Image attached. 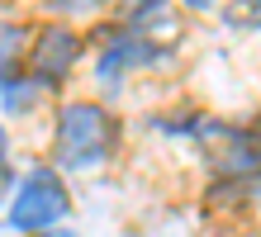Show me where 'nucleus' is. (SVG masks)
<instances>
[{"instance_id": "f257e3e1", "label": "nucleus", "mask_w": 261, "mask_h": 237, "mask_svg": "<svg viewBox=\"0 0 261 237\" xmlns=\"http://www.w3.org/2000/svg\"><path fill=\"white\" fill-rule=\"evenodd\" d=\"M114 119L110 109L95 100H67L57 109V128H53V156L62 171H90L100 166L114 147Z\"/></svg>"}, {"instance_id": "f03ea898", "label": "nucleus", "mask_w": 261, "mask_h": 237, "mask_svg": "<svg viewBox=\"0 0 261 237\" xmlns=\"http://www.w3.org/2000/svg\"><path fill=\"white\" fill-rule=\"evenodd\" d=\"M67 185L57 180V171L53 166H38V171H29L24 185L14 190V199H10V228L14 232H48L57 228V218L67 214Z\"/></svg>"}, {"instance_id": "7ed1b4c3", "label": "nucleus", "mask_w": 261, "mask_h": 237, "mask_svg": "<svg viewBox=\"0 0 261 237\" xmlns=\"http://www.w3.org/2000/svg\"><path fill=\"white\" fill-rule=\"evenodd\" d=\"M81 57V38L67 24H48L34 43V57H29V71H34V86H57L71 71V62Z\"/></svg>"}, {"instance_id": "20e7f679", "label": "nucleus", "mask_w": 261, "mask_h": 237, "mask_svg": "<svg viewBox=\"0 0 261 237\" xmlns=\"http://www.w3.org/2000/svg\"><path fill=\"white\" fill-rule=\"evenodd\" d=\"M157 57H162V47L147 34H119L114 43L100 47V81L114 90L119 76H124V67H143V62H157Z\"/></svg>"}, {"instance_id": "39448f33", "label": "nucleus", "mask_w": 261, "mask_h": 237, "mask_svg": "<svg viewBox=\"0 0 261 237\" xmlns=\"http://www.w3.org/2000/svg\"><path fill=\"white\" fill-rule=\"evenodd\" d=\"M34 104V90H29L24 76H5V114H14V109H29Z\"/></svg>"}, {"instance_id": "423d86ee", "label": "nucleus", "mask_w": 261, "mask_h": 237, "mask_svg": "<svg viewBox=\"0 0 261 237\" xmlns=\"http://www.w3.org/2000/svg\"><path fill=\"white\" fill-rule=\"evenodd\" d=\"M38 237H81V232H71V228H48V232H38Z\"/></svg>"}]
</instances>
